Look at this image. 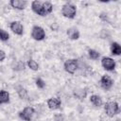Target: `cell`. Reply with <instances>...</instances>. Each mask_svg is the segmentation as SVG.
<instances>
[{
    "instance_id": "6da1fadb",
    "label": "cell",
    "mask_w": 121,
    "mask_h": 121,
    "mask_svg": "<svg viewBox=\"0 0 121 121\" xmlns=\"http://www.w3.org/2000/svg\"><path fill=\"white\" fill-rule=\"evenodd\" d=\"M61 13L64 17L73 19V18H75L76 14H77V8L71 3H66L62 6Z\"/></svg>"
},
{
    "instance_id": "7a4b0ae2",
    "label": "cell",
    "mask_w": 121,
    "mask_h": 121,
    "mask_svg": "<svg viewBox=\"0 0 121 121\" xmlns=\"http://www.w3.org/2000/svg\"><path fill=\"white\" fill-rule=\"evenodd\" d=\"M105 112L109 117H113L119 112V106L115 101H110L105 104Z\"/></svg>"
},
{
    "instance_id": "3957f363",
    "label": "cell",
    "mask_w": 121,
    "mask_h": 121,
    "mask_svg": "<svg viewBox=\"0 0 121 121\" xmlns=\"http://www.w3.org/2000/svg\"><path fill=\"white\" fill-rule=\"evenodd\" d=\"M31 37L36 41H42L45 38V32L43 27H41L39 26H35L32 28Z\"/></svg>"
},
{
    "instance_id": "277c9868",
    "label": "cell",
    "mask_w": 121,
    "mask_h": 121,
    "mask_svg": "<svg viewBox=\"0 0 121 121\" xmlns=\"http://www.w3.org/2000/svg\"><path fill=\"white\" fill-rule=\"evenodd\" d=\"M78 67V64L77 60L71 59V60H67L64 62V70L69 74H74L77 71Z\"/></svg>"
},
{
    "instance_id": "5b68a950",
    "label": "cell",
    "mask_w": 121,
    "mask_h": 121,
    "mask_svg": "<svg viewBox=\"0 0 121 121\" xmlns=\"http://www.w3.org/2000/svg\"><path fill=\"white\" fill-rule=\"evenodd\" d=\"M34 112H35V111L32 107H26L23 111H21L19 112V116L21 119H23L25 121H30L32 119Z\"/></svg>"
},
{
    "instance_id": "8992f818",
    "label": "cell",
    "mask_w": 121,
    "mask_h": 121,
    "mask_svg": "<svg viewBox=\"0 0 121 121\" xmlns=\"http://www.w3.org/2000/svg\"><path fill=\"white\" fill-rule=\"evenodd\" d=\"M101 65L107 71H113L115 68V61L110 57H104L101 60Z\"/></svg>"
},
{
    "instance_id": "52a82bcc",
    "label": "cell",
    "mask_w": 121,
    "mask_h": 121,
    "mask_svg": "<svg viewBox=\"0 0 121 121\" xmlns=\"http://www.w3.org/2000/svg\"><path fill=\"white\" fill-rule=\"evenodd\" d=\"M31 9L36 14H38L40 16H46L45 13H44V10H43V2H41V1H33L31 3Z\"/></svg>"
},
{
    "instance_id": "ba28073f",
    "label": "cell",
    "mask_w": 121,
    "mask_h": 121,
    "mask_svg": "<svg viewBox=\"0 0 121 121\" xmlns=\"http://www.w3.org/2000/svg\"><path fill=\"white\" fill-rule=\"evenodd\" d=\"M9 27H10L11 31H12L13 33L17 34V35H22V34L24 33V26H23V25L21 24V22H19V21H14V22H12V23L10 24Z\"/></svg>"
},
{
    "instance_id": "9c48e42d",
    "label": "cell",
    "mask_w": 121,
    "mask_h": 121,
    "mask_svg": "<svg viewBox=\"0 0 121 121\" xmlns=\"http://www.w3.org/2000/svg\"><path fill=\"white\" fill-rule=\"evenodd\" d=\"M100 84H101V87L104 90H109L112 86V80L109 76L104 75L100 78Z\"/></svg>"
},
{
    "instance_id": "30bf717a",
    "label": "cell",
    "mask_w": 121,
    "mask_h": 121,
    "mask_svg": "<svg viewBox=\"0 0 121 121\" xmlns=\"http://www.w3.org/2000/svg\"><path fill=\"white\" fill-rule=\"evenodd\" d=\"M61 105V101L58 97H51L47 100V106L51 110H57L60 109Z\"/></svg>"
},
{
    "instance_id": "8fae6325",
    "label": "cell",
    "mask_w": 121,
    "mask_h": 121,
    "mask_svg": "<svg viewBox=\"0 0 121 121\" xmlns=\"http://www.w3.org/2000/svg\"><path fill=\"white\" fill-rule=\"evenodd\" d=\"M10 6L14 9H24L26 5H27V2L25 1V0H11L9 2Z\"/></svg>"
},
{
    "instance_id": "7c38bea8",
    "label": "cell",
    "mask_w": 121,
    "mask_h": 121,
    "mask_svg": "<svg viewBox=\"0 0 121 121\" xmlns=\"http://www.w3.org/2000/svg\"><path fill=\"white\" fill-rule=\"evenodd\" d=\"M67 35L71 40H78L79 38V31L76 27H70L67 29Z\"/></svg>"
},
{
    "instance_id": "4fadbf2b",
    "label": "cell",
    "mask_w": 121,
    "mask_h": 121,
    "mask_svg": "<svg viewBox=\"0 0 121 121\" xmlns=\"http://www.w3.org/2000/svg\"><path fill=\"white\" fill-rule=\"evenodd\" d=\"M111 52L112 55H115V56H119L121 54V46L118 43H112L111 44Z\"/></svg>"
},
{
    "instance_id": "5bb4252c",
    "label": "cell",
    "mask_w": 121,
    "mask_h": 121,
    "mask_svg": "<svg viewBox=\"0 0 121 121\" xmlns=\"http://www.w3.org/2000/svg\"><path fill=\"white\" fill-rule=\"evenodd\" d=\"M90 101H91V103H92L93 105H95V107H100V106H102V103H103L101 97L98 96V95H91Z\"/></svg>"
},
{
    "instance_id": "9a60e30c",
    "label": "cell",
    "mask_w": 121,
    "mask_h": 121,
    "mask_svg": "<svg viewBox=\"0 0 121 121\" xmlns=\"http://www.w3.org/2000/svg\"><path fill=\"white\" fill-rule=\"evenodd\" d=\"M9 94L7 91H0V103H9Z\"/></svg>"
},
{
    "instance_id": "2e32d148",
    "label": "cell",
    "mask_w": 121,
    "mask_h": 121,
    "mask_svg": "<svg viewBox=\"0 0 121 121\" xmlns=\"http://www.w3.org/2000/svg\"><path fill=\"white\" fill-rule=\"evenodd\" d=\"M43 10H44L45 15H47V14L52 12L53 6H52V4L50 2H43Z\"/></svg>"
},
{
    "instance_id": "e0dca14e",
    "label": "cell",
    "mask_w": 121,
    "mask_h": 121,
    "mask_svg": "<svg viewBox=\"0 0 121 121\" xmlns=\"http://www.w3.org/2000/svg\"><path fill=\"white\" fill-rule=\"evenodd\" d=\"M88 54H89V57L92 60H97L100 57V54L95 49H89L88 50Z\"/></svg>"
},
{
    "instance_id": "ac0fdd59",
    "label": "cell",
    "mask_w": 121,
    "mask_h": 121,
    "mask_svg": "<svg viewBox=\"0 0 121 121\" xmlns=\"http://www.w3.org/2000/svg\"><path fill=\"white\" fill-rule=\"evenodd\" d=\"M27 65H28V67H29L31 70H33V71H37V70L39 69V64H38L37 61L34 60H29L27 61Z\"/></svg>"
},
{
    "instance_id": "d6986e66",
    "label": "cell",
    "mask_w": 121,
    "mask_h": 121,
    "mask_svg": "<svg viewBox=\"0 0 121 121\" xmlns=\"http://www.w3.org/2000/svg\"><path fill=\"white\" fill-rule=\"evenodd\" d=\"M9 34L6 30H4V29L0 28V40H1V41L6 42V41H8V40H9Z\"/></svg>"
},
{
    "instance_id": "ffe728a7",
    "label": "cell",
    "mask_w": 121,
    "mask_h": 121,
    "mask_svg": "<svg viewBox=\"0 0 121 121\" xmlns=\"http://www.w3.org/2000/svg\"><path fill=\"white\" fill-rule=\"evenodd\" d=\"M18 95L22 99H26L27 98V92H26V89H24L22 87L18 89Z\"/></svg>"
},
{
    "instance_id": "44dd1931",
    "label": "cell",
    "mask_w": 121,
    "mask_h": 121,
    "mask_svg": "<svg viewBox=\"0 0 121 121\" xmlns=\"http://www.w3.org/2000/svg\"><path fill=\"white\" fill-rule=\"evenodd\" d=\"M36 85H37L38 88L43 89V88H44V86H45V82H44L41 78H36Z\"/></svg>"
},
{
    "instance_id": "7402d4cb",
    "label": "cell",
    "mask_w": 121,
    "mask_h": 121,
    "mask_svg": "<svg viewBox=\"0 0 121 121\" xmlns=\"http://www.w3.org/2000/svg\"><path fill=\"white\" fill-rule=\"evenodd\" d=\"M5 58H6V53H5L3 50H1V49H0V61L4 60H5Z\"/></svg>"
},
{
    "instance_id": "603a6c76",
    "label": "cell",
    "mask_w": 121,
    "mask_h": 121,
    "mask_svg": "<svg viewBox=\"0 0 121 121\" xmlns=\"http://www.w3.org/2000/svg\"><path fill=\"white\" fill-rule=\"evenodd\" d=\"M62 119H63V117L60 114H58V115L55 116V121H61Z\"/></svg>"
}]
</instances>
